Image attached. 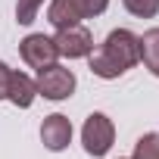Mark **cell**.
Masks as SVG:
<instances>
[{"instance_id": "obj_9", "label": "cell", "mask_w": 159, "mask_h": 159, "mask_svg": "<svg viewBox=\"0 0 159 159\" xmlns=\"http://www.w3.org/2000/svg\"><path fill=\"white\" fill-rule=\"evenodd\" d=\"M140 41V62L159 78V28H147L143 34H137Z\"/></svg>"}, {"instance_id": "obj_5", "label": "cell", "mask_w": 159, "mask_h": 159, "mask_svg": "<svg viewBox=\"0 0 159 159\" xmlns=\"http://www.w3.org/2000/svg\"><path fill=\"white\" fill-rule=\"evenodd\" d=\"M59 56H69V59H81L94 50V34L78 22V25H69V28H56V38H53Z\"/></svg>"}, {"instance_id": "obj_8", "label": "cell", "mask_w": 159, "mask_h": 159, "mask_svg": "<svg viewBox=\"0 0 159 159\" xmlns=\"http://www.w3.org/2000/svg\"><path fill=\"white\" fill-rule=\"evenodd\" d=\"M38 97V84H34V78L25 75V72H13V81H10V103L19 106V109H28Z\"/></svg>"}, {"instance_id": "obj_7", "label": "cell", "mask_w": 159, "mask_h": 159, "mask_svg": "<svg viewBox=\"0 0 159 159\" xmlns=\"http://www.w3.org/2000/svg\"><path fill=\"white\" fill-rule=\"evenodd\" d=\"M41 143L50 150V153H59L72 143V122L62 116V112H53L41 122Z\"/></svg>"}, {"instance_id": "obj_13", "label": "cell", "mask_w": 159, "mask_h": 159, "mask_svg": "<svg viewBox=\"0 0 159 159\" xmlns=\"http://www.w3.org/2000/svg\"><path fill=\"white\" fill-rule=\"evenodd\" d=\"M10 81H13V69L7 62H0V100L10 97Z\"/></svg>"}, {"instance_id": "obj_6", "label": "cell", "mask_w": 159, "mask_h": 159, "mask_svg": "<svg viewBox=\"0 0 159 159\" xmlns=\"http://www.w3.org/2000/svg\"><path fill=\"white\" fill-rule=\"evenodd\" d=\"M19 56H22L25 66H31V69H44V66L56 62L59 50H56L53 38H47V34H28V38L19 41Z\"/></svg>"}, {"instance_id": "obj_11", "label": "cell", "mask_w": 159, "mask_h": 159, "mask_svg": "<svg viewBox=\"0 0 159 159\" xmlns=\"http://www.w3.org/2000/svg\"><path fill=\"white\" fill-rule=\"evenodd\" d=\"M134 19H153L159 13V0H122Z\"/></svg>"}, {"instance_id": "obj_12", "label": "cell", "mask_w": 159, "mask_h": 159, "mask_svg": "<svg viewBox=\"0 0 159 159\" xmlns=\"http://www.w3.org/2000/svg\"><path fill=\"white\" fill-rule=\"evenodd\" d=\"M41 7H44V0H16V22L19 25H31L38 19Z\"/></svg>"}, {"instance_id": "obj_4", "label": "cell", "mask_w": 159, "mask_h": 159, "mask_svg": "<svg viewBox=\"0 0 159 159\" xmlns=\"http://www.w3.org/2000/svg\"><path fill=\"white\" fill-rule=\"evenodd\" d=\"M81 143L88 156H106L116 143V125L106 112H91L81 128Z\"/></svg>"}, {"instance_id": "obj_3", "label": "cell", "mask_w": 159, "mask_h": 159, "mask_svg": "<svg viewBox=\"0 0 159 159\" xmlns=\"http://www.w3.org/2000/svg\"><path fill=\"white\" fill-rule=\"evenodd\" d=\"M34 84H38V94L44 100H69L75 94V72L59 66V62H50L44 69H38V78H34Z\"/></svg>"}, {"instance_id": "obj_10", "label": "cell", "mask_w": 159, "mask_h": 159, "mask_svg": "<svg viewBox=\"0 0 159 159\" xmlns=\"http://www.w3.org/2000/svg\"><path fill=\"white\" fill-rule=\"evenodd\" d=\"M128 159H159V131L143 134V137L134 143V153H131Z\"/></svg>"}, {"instance_id": "obj_1", "label": "cell", "mask_w": 159, "mask_h": 159, "mask_svg": "<svg viewBox=\"0 0 159 159\" xmlns=\"http://www.w3.org/2000/svg\"><path fill=\"white\" fill-rule=\"evenodd\" d=\"M88 62H91V72L97 78H106V81H112V78L125 75L131 66L140 62V41L134 31L128 28H116L106 34V41L100 47H94L88 53Z\"/></svg>"}, {"instance_id": "obj_2", "label": "cell", "mask_w": 159, "mask_h": 159, "mask_svg": "<svg viewBox=\"0 0 159 159\" xmlns=\"http://www.w3.org/2000/svg\"><path fill=\"white\" fill-rule=\"evenodd\" d=\"M106 7L109 0H50L47 22L53 28H69V25H78L81 19H94L106 13Z\"/></svg>"}]
</instances>
